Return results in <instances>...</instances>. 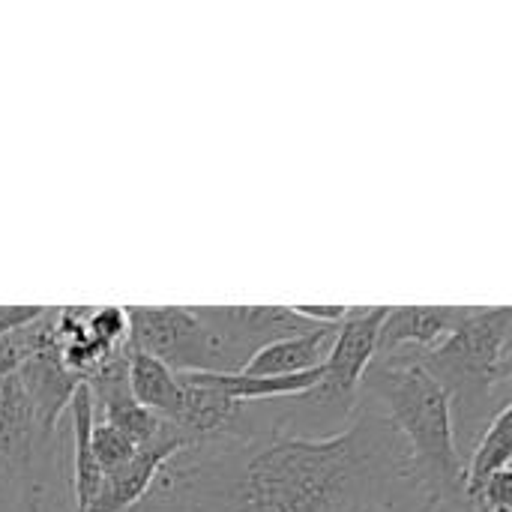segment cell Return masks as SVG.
I'll return each mask as SVG.
<instances>
[{
	"label": "cell",
	"mask_w": 512,
	"mask_h": 512,
	"mask_svg": "<svg viewBox=\"0 0 512 512\" xmlns=\"http://www.w3.org/2000/svg\"><path fill=\"white\" fill-rule=\"evenodd\" d=\"M198 321L225 345L231 369L240 372L261 348L303 336L321 324L294 312V306H192Z\"/></svg>",
	"instance_id": "cell-6"
},
{
	"label": "cell",
	"mask_w": 512,
	"mask_h": 512,
	"mask_svg": "<svg viewBox=\"0 0 512 512\" xmlns=\"http://www.w3.org/2000/svg\"><path fill=\"white\" fill-rule=\"evenodd\" d=\"M294 312L315 324H339L348 315V306H294Z\"/></svg>",
	"instance_id": "cell-18"
},
{
	"label": "cell",
	"mask_w": 512,
	"mask_h": 512,
	"mask_svg": "<svg viewBox=\"0 0 512 512\" xmlns=\"http://www.w3.org/2000/svg\"><path fill=\"white\" fill-rule=\"evenodd\" d=\"M18 384L30 402V411H33V420L36 426L45 432V435H54L57 432V423H60V414L69 408L81 378H75L63 360H60V351L51 348V351H39V354H30L21 366H18Z\"/></svg>",
	"instance_id": "cell-9"
},
{
	"label": "cell",
	"mask_w": 512,
	"mask_h": 512,
	"mask_svg": "<svg viewBox=\"0 0 512 512\" xmlns=\"http://www.w3.org/2000/svg\"><path fill=\"white\" fill-rule=\"evenodd\" d=\"M87 336L96 339L105 351L129 345V318L123 306H99L87 318Z\"/></svg>",
	"instance_id": "cell-15"
},
{
	"label": "cell",
	"mask_w": 512,
	"mask_h": 512,
	"mask_svg": "<svg viewBox=\"0 0 512 512\" xmlns=\"http://www.w3.org/2000/svg\"><path fill=\"white\" fill-rule=\"evenodd\" d=\"M336 330H339V324H321L303 336L273 342V345L261 348L240 369V375H246V378H291L300 372H312L327 363Z\"/></svg>",
	"instance_id": "cell-10"
},
{
	"label": "cell",
	"mask_w": 512,
	"mask_h": 512,
	"mask_svg": "<svg viewBox=\"0 0 512 512\" xmlns=\"http://www.w3.org/2000/svg\"><path fill=\"white\" fill-rule=\"evenodd\" d=\"M387 315V306H348V315L339 321L333 348L324 363L321 384L300 396L297 402L309 405L312 411H330L342 423L354 414L360 402V384L375 360L378 330Z\"/></svg>",
	"instance_id": "cell-5"
},
{
	"label": "cell",
	"mask_w": 512,
	"mask_h": 512,
	"mask_svg": "<svg viewBox=\"0 0 512 512\" xmlns=\"http://www.w3.org/2000/svg\"><path fill=\"white\" fill-rule=\"evenodd\" d=\"M186 447H192V441L183 432H177L174 426H168L162 420L159 435L147 447H141L126 468L102 477L99 492L90 498L87 507H81L78 512H129L147 495V489L153 486L159 468L171 456H177L180 450H186Z\"/></svg>",
	"instance_id": "cell-7"
},
{
	"label": "cell",
	"mask_w": 512,
	"mask_h": 512,
	"mask_svg": "<svg viewBox=\"0 0 512 512\" xmlns=\"http://www.w3.org/2000/svg\"><path fill=\"white\" fill-rule=\"evenodd\" d=\"M468 309L471 306H387V315L378 330L375 357L393 351H435L459 327Z\"/></svg>",
	"instance_id": "cell-8"
},
{
	"label": "cell",
	"mask_w": 512,
	"mask_h": 512,
	"mask_svg": "<svg viewBox=\"0 0 512 512\" xmlns=\"http://www.w3.org/2000/svg\"><path fill=\"white\" fill-rule=\"evenodd\" d=\"M69 417H72V498L75 512L90 504V498L102 486V471L93 456V426H96V408L90 399L87 384L81 381L72 402H69Z\"/></svg>",
	"instance_id": "cell-11"
},
{
	"label": "cell",
	"mask_w": 512,
	"mask_h": 512,
	"mask_svg": "<svg viewBox=\"0 0 512 512\" xmlns=\"http://www.w3.org/2000/svg\"><path fill=\"white\" fill-rule=\"evenodd\" d=\"M135 453H138V447L132 441H126L114 426L96 420V426H93V456H96V465H99L102 477L126 468L135 459Z\"/></svg>",
	"instance_id": "cell-14"
},
{
	"label": "cell",
	"mask_w": 512,
	"mask_h": 512,
	"mask_svg": "<svg viewBox=\"0 0 512 512\" xmlns=\"http://www.w3.org/2000/svg\"><path fill=\"white\" fill-rule=\"evenodd\" d=\"M465 504L474 512H512V471L495 474L483 489L465 498Z\"/></svg>",
	"instance_id": "cell-16"
},
{
	"label": "cell",
	"mask_w": 512,
	"mask_h": 512,
	"mask_svg": "<svg viewBox=\"0 0 512 512\" xmlns=\"http://www.w3.org/2000/svg\"><path fill=\"white\" fill-rule=\"evenodd\" d=\"M129 393L141 408L153 411L162 420L177 393V372H171L165 363L129 348Z\"/></svg>",
	"instance_id": "cell-13"
},
{
	"label": "cell",
	"mask_w": 512,
	"mask_h": 512,
	"mask_svg": "<svg viewBox=\"0 0 512 512\" xmlns=\"http://www.w3.org/2000/svg\"><path fill=\"white\" fill-rule=\"evenodd\" d=\"M512 459V405L498 411L492 423L474 444V453L465 462V498L483 489L495 474L507 471Z\"/></svg>",
	"instance_id": "cell-12"
},
{
	"label": "cell",
	"mask_w": 512,
	"mask_h": 512,
	"mask_svg": "<svg viewBox=\"0 0 512 512\" xmlns=\"http://www.w3.org/2000/svg\"><path fill=\"white\" fill-rule=\"evenodd\" d=\"M402 504L420 512L408 450L360 393L348 423L330 435L252 423L180 450L129 512H396Z\"/></svg>",
	"instance_id": "cell-1"
},
{
	"label": "cell",
	"mask_w": 512,
	"mask_h": 512,
	"mask_svg": "<svg viewBox=\"0 0 512 512\" xmlns=\"http://www.w3.org/2000/svg\"><path fill=\"white\" fill-rule=\"evenodd\" d=\"M42 312H45V306H0V336H9L21 327L33 324Z\"/></svg>",
	"instance_id": "cell-17"
},
{
	"label": "cell",
	"mask_w": 512,
	"mask_h": 512,
	"mask_svg": "<svg viewBox=\"0 0 512 512\" xmlns=\"http://www.w3.org/2000/svg\"><path fill=\"white\" fill-rule=\"evenodd\" d=\"M447 390L453 429L477 444L498 411L512 405V309L471 306L459 327L429 354H417Z\"/></svg>",
	"instance_id": "cell-3"
},
{
	"label": "cell",
	"mask_w": 512,
	"mask_h": 512,
	"mask_svg": "<svg viewBox=\"0 0 512 512\" xmlns=\"http://www.w3.org/2000/svg\"><path fill=\"white\" fill-rule=\"evenodd\" d=\"M129 348L165 363L177 375H234L225 345L198 321L192 306H129Z\"/></svg>",
	"instance_id": "cell-4"
},
{
	"label": "cell",
	"mask_w": 512,
	"mask_h": 512,
	"mask_svg": "<svg viewBox=\"0 0 512 512\" xmlns=\"http://www.w3.org/2000/svg\"><path fill=\"white\" fill-rule=\"evenodd\" d=\"M426 512H474L468 504H465V498L462 501H456V504H447V507H435V510H426Z\"/></svg>",
	"instance_id": "cell-19"
},
{
	"label": "cell",
	"mask_w": 512,
	"mask_h": 512,
	"mask_svg": "<svg viewBox=\"0 0 512 512\" xmlns=\"http://www.w3.org/2000/svg\"><path fill=\"white\" fill-rule=\"evenodd\" d=\"M360 393H366L396 426L411 459L420 512L462 501L465 456L456 444L450 396L420 357L414 351L375 357L363 375Z\"/></svg>",
	"instance_id": "cell-2"
}]
</instances>
